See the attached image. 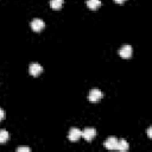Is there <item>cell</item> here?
<instances>
[{"label": "cell", "instance_id": "8fae6325", "mask_svg": "<svg viewBox=\"0 0 152 152\" xmlns=\"http://www.w3.org/2000/svg\"><path fill=\"white\" fill-rule=\"evenodd\" d=\"M50 6L53 10H59L63 6V0H50Z\"/></svg>", "mask_w": 152, "mask_h": 152}, {"label": "cell", "instance_id": "8992f818", "mask_svg": "<svg viewBox=\"0 0 152 152\" xmlns=\"http://www.w3.org/2000/svg\"><path fill=\"white\" fill-rule=\"evenodd\" d=\"M42 71H43V66H42L40 64H38V63H32V64H30V66H28V72H30L32 76H38Z\"/></svg>", "mask_w": 152, "mask_h": 152}, {"label": "cell", "instance_id": "5bb4252c", "mask_svg": "<svg viewBox=\"0 0 152 152\" xmlns=\"http://www.w3.org/2000/svg\"><path fill=\"white\" fill-rule=\"evenodd\" d=\"M147 135H148V138L152 137V128L151 127H148V129H147Z\"/></svg>", "mask_w": 152, "mask_h": 152}, {"label": "cell", "instance_id": "5b68a950", "mask_svg": "<svg viewBox=\"0 0 152 152\" xmlns=\"http://www.w3.org/2000/svg\"><path fill=\"white\" fill-rule=\"evenodd\" d=\"M81 137H82V131L78 129V128H76V127H72V128L70 129L69 134H68V138H69V140H71V141H77Z\"/></svg>", "mask_w": 152, "mask_h": 152}, {"label": "cell", "instance_id": "277c9868", "mask_svg": "<svg viewBox=\"0 0 152 152\" xmlns=\"http://www.w3.org/2000/svg\"><path fill=\"white\" fill-rule=\"evenodd\" d=\"M95 135H96V131H95V128H93V127H87V128L82 132V137H83L87 141L93 140V139L95 138Z\"/></svg>", "mask_w": 152, "mask_h": 152}, {"label": "cell", "instance_id": "30bf717a", "mask_svg": "<svg viewBox=\"0 0 152 152\" xmlns=\"http://www.w3.org/2000/svg\"><path fill=\"white\" fill-rule=\"evenodd\" d=\"M10 139V134L6 129H0V144H5Z\"/></svg>", "mask_w": 152, "mask_h": 152}, {"label": "cell", "instance_id": "7a4b0ae2", "mask_svg": "<svg viewBox=\"0 0 152 152\" xmlns=\"http://www.w3.org/2000/svg\"><path fill=\"white\" fill-rule=\"evenodd\" d=\"M45 27V23L39 19V18H34L32 21H31V28L34 31V32H40L43 28Z\"/></svg>", "mask_w": 152, "mask_h": 152}, {"label": "cell", "instance_id": "3957f363", "mask_svg": "<svg viewBox=\"0 0 152 152\" xmlns=\"http://www.w3.org/2000/svg\"><path fill=\"white\" fill-rule=\"evenodd\" d=\"M132 52H133V50H132V46H131V45H122L121 49L119 50V55H120L122 58H125V59L131 58Z\"/></svg>", "mask_w": 152, "mask_h": 152}, {"label": "cell", "instance_id": "9c48e42d", "mask_svg": "<svg viewBox=\"0 0 152 152\" xmlns=\"http://www.w3.org/2000/svg\"><path fill=\"white\" fill-rule=\"evenodd\" d=\"M87 6L90 10H97L101 6V1L100 0H87Z\"/></svg>", "mask_w": 152, "mask_h": 152}, {"label": "cell", "instance_id": "9a60e30c", "mask_svg": "<svg viewBox=\"0 0 152 152\" xmlns=\"http://www.w3.org/2000/svg\"><path fill=\"white\" fill-rule=\"evenodd\" d=\"M114 1H115L116 4H122V2H125L126 0H114Z\"/></svg>", "mask_w": 152, "mask_h": 152}, {"label": "cell", "instance_id": "ba28073f", "mask_svg": "<svg viewBox=\"0 0 152 152\" xmlns=\"http://www.w3.org/2000/svg\"><path fill=\"white\" fill-rule=\"evenodd\" d=\"M116 150L121 151V152H126L128 150V142L125 139L118 140V145H116Z\"/></svg>", "mask_w": 152, "mask_h": 152}, {"label": "cell", "instance_id": "6da1fadb", "mask_svg": "<svg viewBox=\"0 0 152 152\" xmlns=\"http://www.w3.org/2000/svg\"><path fill=\"white\" fill-rule=\"evenodd\" d=\"M102 97H103V93H102L100 89H97V88L91 89V90L89 91V95H88V99H89L90 102H97V101H100Z\"/></svg>", "mask_w": 152, "mask_h": 152}, {"label": "cell", "instance_id": "52a82bcc", "mask_svg": "<svg viewBox=\"0 0 152 152\" xmlns=\"http://www.w3.org/2000/svg\"><path fill=\"white\" fill-rule=\"evenodd\" d=\"M116 145H118V139L115 137H109L104 141V146L108 150H116Z\"/></svg>", "mask_w": 152, "mask_h": 152}, {"label": "cell", "instance_id": "4fadbf2b", "mask_svg": "<svg viewBox=\"0 0 152 152\" xmlns=\"http://www.w3.org/2000/svg\"><path fill=\"white\" fill-rule=\"evenodd\" d=\"M4 118H5V112H4V109L0 108V121H1Z\"/></svg>", "mask_w": 152, "mask_h": 152}, {"label": "cell", "instance_id": "7c38bea8", "mask_svg": "<svg viewBox=\"0 0 152 152\" xmlns=\"http://www.w3.org/2000/svg\"><path fill=\"white\" fill-rule=\"evenodd\" d=\"M17 151H18V152H30L31 148H30V147H26V146H21V147H18Z\"/></svg>", "mask_w": 152, "mask_h": 152}]
</instances>
